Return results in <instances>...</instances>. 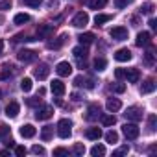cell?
Returning <instances> with one entry per match:
<instances>
[{
    "mask_svg": "<svg viewBox=\"0 0 157 157\" xmlns=\"http://www.w3.org/2000/svg\"><path fill=\"white\" fill-rule=\"evenodd\" d=\"M122 133L126 135V139H129V140H135V139L140 135V129H139L137 122H126V124L122 126Z\"/></svg>",
    "mask_w": 157,
    "mask_h": 157,
    "instance_id": "cell-1",
    "label": "cell"
},
{
    "mask_svg": "<svg viewBox=\"0 0 157 157\" xmlns=\"http://www.w3.org/2000/svg\"><path fill=\"white\" fill-rule=\"evenodd\" d=\"M70 133H72V122H70L68 118H61V120L57 122V135H59L61 139H68Z\"/></svg>",
    "mask_w": 157,
    "mask_h": 157,
    "instance_id": "cell-2",
    "label": "cell"
},
{
    "mask_svg": "<svg viewBox=\"0 0 157 157\" xmlns=\"http://www.w3.org/2000/svg\"><path fill=\"white\" fill-rule=\"evenodd\" d=\"M124 117H126L128 120H131V122H139V120L142 118V109H140V107H137V105H131V107H128V109H126Z\"/></svg>",
    "mask_w": 157,
    "mask_h": 157,
    "instance_id": "cell-3",
    "label": "cell"
},
{
    "mask_svg": "<svg viewBox=\"0 0 157 157\" xmlns=\"http://www.w3.org/2000/svg\"><path fill=\"white\" fill-rule=\"evenodd\" d=\"M89 24V15L85 13V11H80V13H76L74 15V19H72V26H76V28H85Z\"/></svg>",
    "mask_w": 157,
    "mask_h": 157,
    "instance_id": "cell-4",
    "label": "cell"
},
{
    "mask_svg": "<svg viewBox=\"0 0 157 157\" xmlns=\"http://www.w3.org/2000/svg\"><path fill=\"white\" fill-rule=\"evenodd\" d=\"M17 59L22 61V63H32V61L37 59V52H33V50H26V48H24V50H19Z\"/></svg>",
    "mask_w": 157,
    "mask_h": 157,
    "instance_id": "cell-5",
    "label": "cell"
},
{
    "mask_svg": "<svg viewBox=\"0 0 157 157\" xmlns=\"http://www.w3.org/2000/svg\"><path fill=\"white\" fill-rule=\"evenodd\" d=\"M52 115H54L52 105H41V107H37V111H35V118H37V120H48Z\"/></svg>",
    "mask_w": 157,
    "mask_h": 157,
    "instance_id": "cell-6",
    "label": "cell"
},
{
    "mask_svg": "<svg viewBox=\"0 0 157 157\" xmlns=\"http://www.w3.org/2000/svg\"><path fill=\"white\" fill-rule=\"evenodd\" d=\"M109 35H111L115 41H126V39H128V28L117 26V28H113V30L109 32Z\"/></svg>",
    "mask_w": 157,
    "mask_h": 157,
    "instance_id": "cell-7",
    "label": "cell"
},
{
    "mask_svg": "<svg viewBox=\"0 0 157 157\" xmlns=\"http://www.w3.org/2000/svg\"><path fill=\"white\" fill-rule=\"evenodd\" d=\"M100 117H102L100 105H96V104H91V105L87 107V115H85V118H87L89 122H93V120H98Z\"/></svg>",
    "mask_w": 157,
    "mask_h": 157,
    "instance_id": "cell-8",
    "label": "cell"
},
{
    "mask_svg": "<svg viewBox=\"0 0 157 157\" xmlns=\"http://www.w3.org/2000/svg\"><path fill=\"white\" fill-rule=\"evenodd\" d=\"M48 74H50V67L46 63H39V67L33 70V76L37 78V80H46Z\"/></svg>",
    "mask_w": 157,
    "mask_h": 157,
    "instance_id": "cell-9",
    "label": "cell"
},
{
    "mask_svg": "<svg viewBox=\"0 0 157 157\" xmlns=\"http://www.w3.org/2000/svg\"><path fill=\"white\" fill-rule=\"evenodd\" d=\"M56 72H57L61 78H65V76H70V74H72V65H70L68 61H61V63H57V67H56Z\"/></svg>",
    "mask_w": 157,
    "mask_h": 157,
    "instance_id": "cell-10",
    "label": "cell"
},
{
    "mask_svg": "<svg viewBox=\"0 0 157 157\" xmlns=\"http://www.w3.org/2000/svg\"><path fill=\"white\" fill-rule=\"evenodd\" d=\"M137 46H150V43H151V33L150 32H140L139 35H137Z\"/></svg>",
    "mask_w": 157,
    "mask_h": 157,
    "instance_id": "cell-11",
    "label": "cell"
},
{
    "mask_svg": "<svg viewBox=\"0 0 157 157\" xmlns=\"http://www.w3.org/2000/svg\"><path fill=\"white\" fill-rule=\"evenodd\" d=\"M115 59L120 61V63H126V61L131 59V52H129L128 48H118V50L115 52Z\"/></svg>",
    "mask_w": 157,
    "mask_h": 157,
    "instance_id": "cell-12",
    "label": "cell"
},
{
    "mask_svg": "<svg viewBox=\"0 0 157 157\" xmlns=\"http://www.w3.org/2000/svg\"><path fill=\"white\" fill-rule=\"evenodd\" d=\"M50 89H52V93H54L56 96H63V94H65V83H63L61 80H54V82L50 83Z\"/></svg>",
    "mask_w": 157,
    "mask_h": 157,
    "instance_id": "cell-13",
    "label": "cell"
},
{
    "mask_svg": "<svg viewBox=\"0 0 157 157\" xmlns=\"http://www.w3.org/2000/svg\"><path fill=\"white\" fill-rule=\"evenodd\" d=\"M74 85H78V87H87V89H94V82L93 80H87V78H83V76H76L74 78Z\"/></svg>",
    "mask_w": 157,
    "mask_h": 157,
    "instance_id": "cell-14",
    "label": "cell"
},
{
    "mask_svg": "<svg viewBox=\"0 0 157 157\" xmlns=\"http://www.w3.org/2000/svg\"><path fill=\"white\" fill-rule=\"evenodd\" d=\"M124 78H128V82H129V83H137V82H139V78H140L139 68H128V70H124Z\"/></svg>",
    "mask_w": 157,
    "mask_h": 157,
    "instance_id": "cell-15",
    "label": "cell"
},
{
    "mask_svg": "<svg viewBox=\"0 0 157 157\" xmlns=\"http://www.w3.org/2000/svg\"><path fill=\"white\" fill-rule=\"evenodd\" d=\"M52 32H54V26H52V24H41V26L37 28V37H39V39H44V37H48Z\"/></svg>",
    "mask_w": 157,
    "mask_h": 157,
    "instance_id": "cell-16",
    "label": "cell"
},
{
    "mask_svg": "<svg viewBox=\"0 0 157 157\" xmlns=\"http://www.w3.org/2000/svg\"><path fill=\"white\" fill-rule=\"evenodd\" d=\"M19 109H21V107H19L17 102H10L8 107H6V117H8V118H15V117L19 115Z\"/></svg>",
    "mask_w": 157,
    "mask_h": 157,
    "instance_id": "cell-17",
    "label": "cell"
},
{
    "mask_svg": "<svg viewBox=\"0 0 157 157\" xmlns=\"http://www.w3.org/2000/svg\"><path fill=\"white\" fill-rule=\"evenodd\" d=\"M35 128L32 126V124H24L22 128H21V137H24V139H32V137H35Z\"/></svg>",
    "mask_w": 157,
    "mask_h": 157,
    "instance_id": "cell-18",
    "label": "cell"
},
{
    "mask_svg": "<svg viewBox=\"0 0 157 157\" xmlns=\"http://www.w3.org/2000/svg\"><path fill=\"white\" fill-rule=\"evenodd\" d=\"M65 41H67V35L63 33V35H59L56 41H48V44H46V46H48L50 50H57V48H61V46L65 44Z\"/></svg>",
    "mask_w": 157,
    "mask_h": 157,
    "instance_id": "cell-19",
    "label": "cell"
},
{
    "mask_svg": "<svg viewBox=\"0 0 157 157\" xmlns=\"http://www.w3.org/2000/svg\"><path fill=\"white\" fill-rule=\"evenodd\" d=\"M72 54H74L76 59H85L89 52H87V46H85V44H80V46H76V48L72 50Z\"/></svg>",
    "mask_w": 157,
    "mask_h": 157,
    "instance_id": "cell-20",
    "label": "cell"
},
{
    "mask_svg": "<svg viewBox=\"0 0 157 157\" xmlns=\"http://www.w3.org/2000/svg\"><path fill=\"white\" fill-rule=\"evenodd\" d=\"M105 107H107V111L115 113V111H120L122 104H120V100H118V98H109V100H107V104H105Z\"/></svg>",
    "mask_w": 157,
    "mask_h": 157,
    "instance_id": "cell-21",
    "label": "cell"
},
{
    "mask_svg": "<svg viewBox=\"0 0 157 157\" xmlns=\"http://www.w3.org/2000/svg\"><path fill=\"white\" fill-rule=\"evenodd\" d=\"M85 135H87V139H91V140H98V139L102 137V129H100V128H89V129L85 131Z\"/></svg>",
    "mask_w": 157,
    "mask_h": 157,
    "instance_id": "cell-22",
    "label": "cell"
},
{
    "mask_svg": "<svg viewBox=\"0 0 157 157\" xmlns=\"http://www.w3.org/2000/svg\"><path fill=\"white\" fill-rule=\"evenodd\" d=\"M96 37H94V33H91V32H87V33H82L80 37H78V41H80V44H91L93 41H94Z\"/></svg>",
    "mask_w": 157,
    "mask_h": 157,
    "instance_id": "cell-23",
    "label": "cell"
},
{
    "mask_svg": "<svg viewBox=\"0 0 157 157\" xmlns=\"http://www.w3.org/2000/svg\"><path fill=\"white\" fill-rule=\"evenodd\" d=\"M153 91H155V82L153 80H146L142 83V87H140V93L142 94H148V93H153Z\"/></svg>",
    "mask_w": 157,
    "mask_h": 157,
    "instance_id": "cell-24",
    "label": "cell"
},
{
    "mask_svg": "<svg viewBox=\"0 0 157 157\" xmlns=\"http://www.w3.org/2000/svg\"><path fill=\"white\" fill-rule=\"evenodd\" d=\"M113 17L111 15H107V13H98L96 17H94V24L96 26H100V24H105V22H109Z\"/></svg>",
    "mask_w": 157,
    "mask_h": 157,
    "instance_id": "cell-25",
    "label": "cell"
},
{
    "mask_svg": "<svg viewBox=\"0 0 157 157\" xmlns=\"http://www.w3.org/2000/svg\"><path fill=\"white\" fill-rule=\"evenodd\" d=\"M100 118H102V124H104L105 128H111V126H115V124H117L115 115H102Z\"/></svg>",
    "mask_w": 157,
    "mask_h": 157,
    "instance_id": "cell-26",
    "label": "cell"
},
{
    "mask_svg": "<svg viewBox=\"0 0 157 157\" xmlns=\"http://www.w3.org/2000/svg\"><path fill=\"white\" fill-rule=\"evenodd\" d=\"M52 135H54V126H44V128L41 129V139H43V140H50Z\"/></svg>",
    "mask_w": 157,
    "mask_h": 157,
    "instance_id": "cell-27",
    "label": "cell"
},
{
    "mask_svg": "<svg viewBox=\"0 0 157 157\" xmlns=\"http://www.w3.org/2000/svg\"><path fill=\"white\" fill-rule=\"evenodd\" d=\"M91 155H93V157H102V155H105V146H102V144L93 146V148H91Z\"/></svg>",
    "mask_w": 157,
    "mask_h": 157,
    "instance_id": "cell-28",
    "label": "cell"
},
{
    "mask_svg": "<svg viewBox=\"0 0 157 157\" xmlns=\"http://www.w3.org/2000/svg\"><path fill=\"white\" fill-rule=\"evenodd\" d=\"M144 63H146L148 67H153V65H155V54H153V50H148V52L144 54Z\"/></svg>",
    "mask_w": 157,
    "mask_h": 157,
    "instance_id": "cell-29",
    "label": "cell"
},
{
    "mask_svg": "<svg viewBox=\"0 0 157 157\" xmlns=\"http://www.w3.org/2000/svg\"><path fill=\"white\" fill-rule=\"evenodd\" d=\"M105 4H107V0H91L89 8L91 10H102V8H105Z\"/></svg>",
    "mask_w": 157,
    "mask_h": 157,
    "instance_id": "cell-30",
    "label": "cell"
},
{
    "mask_svg": "<svg viewBox=\"0 0 157 157\" xmlns=\"http://www.w3.org/2000/svg\"><path fill=\"white\" fill-rule=\"evenodd\" d=\"M30 22V15L28 13H17L15 15V24H26Z\"/></svg>",
    "mask_w": 157,
    "mask_h": 157,
    "instance_id": "cell-31",
    "label": "cell"
},
{
    "mask_svg": "<svg viewBox=\"0 0 157 157\" xmlns=\"http://www.w3.org/2000/svg\"><path fill=\"white\" fill-rule=\"evenodd\" d=\"M105 67H107V61H105L104 57H96V59H94V68H96L98 72L105 70Z\"/></svg>",
    "mask_w": 157,
    "mask_h": 157,
    "instance_id": "cell-32",
    "label": "cell"
},
{
    "mask_svg": "<svg viewBox=\"0 0 157 157\" xmlns=\"http://www.w3.org/2000/svg\"><path fill=\"white\" fill-rule=\"evenodd\" d=\"M72 153H74V155H78V157H82V155L85 153V146H83L82 142H76V144H74V148H72Z\"/></svg>",
    "mask_w": 157,
    "mask_h": 157,
    "instance_id": "cell-33",
    "label": "cell"
},
{
    "mask_svg": "<svg viewBox=\"0 0 157 157\" xmlns=\"http://www.w3.org/2000/svg\"><path fill=\"white\" fill-rule=\"evenodd\" d=\"M32 87H33V83H32L30 78H24V80L21 82V89H22L24 93H30V91H32Z\"/></svg>",
    "mask_w": 157,
    "mask_h": 157,
    "instance_id": "cell-34",
    "label": "cell"
},
{
    "mask_svg": "<svg viewBox=\"0 0 157 157\" xmlns=\"http://www.w3.org/2000/svg\"><path fill=\"white\" fill-rule=\"evenodd\" d=\"M105 140H107V142H111V144L118 142V133H117V131H113V129H111V131H107V133H105Z\"/></svg>",
    "mask_w": 157,
    "mask_h": 157,
    "instance_id": "cell-35",
    "label": "cell"
},
{
    "mask_svg": "<svg viewBox=\"0 0 157 157\" xmlns=\"http://www.w3.org/2000/svg\"><path fill=\"white\" fill-rule=\"evenodd\" d=\"M153 4L151 2H146V4H142V8H140V13H144V15H151L153 13Z\"/></svg>",
    "mask_w": 157,
    "mask_h": 157,
    "instance_id": "cell-36",
    "label": "cell"
},
{
    "mask_svg": "<svg viewBox=\"0 0 157 157\" xmlns=\"http://www.w3.org/2000/svg\"><path fill=\"white\" fill-rule=\"evenodd\" d=\"M155 122H157V117H155V115H150V117H148V128H150L151 133L155 131Z\"/></svg>",
    "mask_w": 157,
    "mask_h": 157,
    "instance_id": "cell-37",
    "label": "cell"
},
{
    "mask_svg": "<svg viewBox=\"0 0 157 157\" xmlns=\"http://www.w3.org/2000/svg\"><path fill=\"white\" fill-rule=\"evenodd\" d=\"M129 151V146H122V148H118L117 151H113V157H120V155H126Z\"/></svg>",
    "mask_w": 157,
    "mask_h": 157,
    "instance_id": "cell-38",
    "label": "cell"
},
{
    "mask_svg": "<svg viewBox=\"0 0 157 157\" xmlns=\"http://www.w3.org/2000/svg\"><path fill=\"white\" fill-rule=\"evenodd\" d=\"M131 4V0H115V6L118 8V10H122V8H128Z\"/></svg>",
    "mask_w": 157,
    "mask_h": 157,
    "instance_id": "cell-39",
    "label": "cell"
},
{
    "mask_svg": "<svg viewBox=\"0 0 157 157\" xmlns=\"http://www.w3.org/2000/svg\"><path fill=\"white\" fill-rule=\"evenodd\" d=\"M26 104H28L30 107H37V105H41V98H39V96H37V98H28Z\"/></svg>",
    "mask_w": 157,
    "mask_h": 157,
    "instance_id": "cell-40",
    "label": "cell"
},
{
    "mask_svg": "<svg viewBox=\"0 0 157 157\" xmlns=\"http://www.w3.org/2000/svg\"><path fill=\"white\" fill-rule=\"evenodd\" d=\"M22 2H24L26 6H30V8H39L43 0H22Z\"/></svg>",
    "mask_w": 157,
    "mask_h": 157,
    "instance_id": "cell-41",
    "label": "cell"
},
{
    "mask_svg": "<svg viewBox=\"0 0 157 157\" xmlns=\"http://www.w3.org/2000/svg\"><path fill=\"white\" fill-rule=\"evenodd\" d=\"M4 68H6V70H4V72H0V80H8V78H10V76H11V70H10V68H11V67H10V65H6V67H4Z\"/></svg>",
    "mask_w": 157,
    "mask_h": 157,
    "instance_id": "cell-42",
    "label": "cell"
},
{
    "mask_svg": "<svg viewBox=\"0 0 157 157\" xmlns=\"http://www.w3.org/2000/svg\"><path fill=\"white\" fill-rule=\"evenodd\" d=\"M32 153H35V155H44L46 151H44V148H43V146H39V144H35V146L32 148Z\"/></svg>",
    "mask_w": 157,
    "mask_h": 157,
    "instance_id": "cell-43",
    "label": "cell"
},
{
    "mask_svg": "<svg viewBox=\"0 0 157 157\" xmlns=\"http://www.w3.org/2000/svg\"><path fill=\"white\" fill-rule=\"evenodd\" d=\"M111 89H113L115 93H124V91H126V85H124V83H115Z\"/></svg>",
    "mask_w": 157,
    "mask_h": 157,
    "instance_id": "cell-44",
    "label": "cell"
},
{
    "mask_svg": "<svg viewBox=\"0 0 157 157\" xmlns=\"http://www.w3.org/2000/svg\"><path fill=\"white\" fill-rule=\"evenodd\" d=\"M54 155H57V157L68 155V150H65V148H56V150H54Z\"/></svg>",
    "mask_w": 157,
    "mask_h": 157,
    "instance_id": "cell-45",
    "label": "cell"
},
{
    "mask_svg": "<svg viewBox=\"0 0 157 157\" xmlns=\"http://www.w3.org/2000/svg\"><path fill=\"white\" fill-rule=\"evenodd\" d=\"M8 135H10V128L6 124H2L0 126V137H8Z\"/></svg>",
    "mask_w": 157,
    "mask_h": 157,
    "instance_id": "cell-46",
    "label": "cell"
},
{
    "mask_svg": "<svg viewBox=\"0 0 157 157\" xmlns=\"http://www.w3.org/2000/svg\"><path fill=\"white\" fill-rule=\"evenodd\" d=\"M10 8H11L10 0H2V2H0V10H10Z\"/></svg>",
    "mask_w": 157,
    "mask_h": 157,
    "instance_id": "cell-47",
    "label": "cell"
},
{
    "mask_svg": "<svg viewBox=\"0 0 157 157\" xmlns=\"http://www.w3.org/2000/svg\"><path fill=\"white\" fill-rule=\"evenodd\" d=\"M15 153H17V155H26V148H24V146H17V148H15Z\"/></svg>",
    "mask_w": 157,
    "mask_h": 157,
    "instance_id": "cell-48",
    "label": "cell"
},
{
    "mask_svg": "<svg viewBox=\"0 0 157 157\" xmlns=\"http://www.w3.org/2000/svg\"><path fill=\"white\" fill-rule=\"evenodd\" d=\"M115 76H117V80H122V78H124V68H117Z\"/></svg>",
    "mask_w": 157,
    "mask_h": 157,
    "instance_id": "cell-49",
    "label": "cell"
},
{
    "mask_svg": "<svg viewBox=\"0 0 157 157\" xmlns=\"http://www.w3.org/2000/svg\"><path fill=\"white\" fill-rule=\"evenodd\" d=\"M148 24H150V28H151V30H157V21H155V19H150V22H148Z\"/></svg>",
    "mask_w": 157,
    "mask_h": 157,
    "instance_id": "cell-50",
    "label": "cell"
},
{
    "mask_svg": "<svg viewBox=\"0 0 157 157\" xmlns=\"http://www.w3.org/2000/svg\"><path fill=\"white\" fill-rule=\"evenodd\" d=\"M72 100H74V102H80V100H82V96L78 94V93H74V94H72Z\"/></svg>",
    "mask_w": 157,
    "mask_h": 157,
    "instance_id": "cell-51",
    "label": "cell"
},
{
    "mask_svg": "<svg viewBox=\"0 0 157 157\" xmlns=\"http://www.w3.org/2000/svg\"><path fill=\"white\" fill-rule=\"evenodd\" d=\"M6 146H8V148H13V146H15V142H13L11 139H8V140H6Z\"/></svg>",
    "mask_w": 157,
    "mask_h": 157,
    "instance_id": "cell-52",
    "label": "cell"
},
{
    "mask_svg": "<svg viewBox=\"0 0 157 157\" xmlns=\"http://www.w3.org/2000/svg\"><path fill=\"white\" fill-rule=\"evenodd\" d=\"M2 52H4V41L0 39V56H2Z\"/></svg>",
    "mask_w": 157,
    "mask_h": 157,
    "instance_id": "cell-53",
    "label": "cell"
},
{
    "mask_svg": "<svg viewBox=\"0 0 157 157\" xmlns=\"http://www.w3.org/2000/svg\"><path fill=\"white\" fill-rule=\"evenodd\" d=\"M0 94H2V91H0Z\"/></svg>",
    "mask_w": 157,
    "mask_h": 157,
    "instance_id": "cell-54",
    "label": "cell"
}]
</instances>
